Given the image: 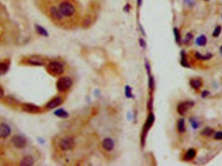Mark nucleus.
Segmentation results:
<instances>
[{
  "label": "nucleus",
  "mask_w": 222,
  "mask_h": 166,
  "mask_svg": "<svg viewBox=\"0 0 222 166\" xmlns=\"http://www.w3.org/2000/svg\"><path fill=\"white\" fill-rule=\"evenodd\" d=\"M22 108L23 111L28 113H38L40 112V108L33 104H23Z\"/></svg>",
  "instance_id": "1a4fd4ad"
},
{
  "label": "nucleus",
  "mask_w": 222,
  "mask_h": 166,
  "mask_svg": "<svg viewBox=\"0 0 222 166\" xmlns=\"http://www.w3.org/2000/svg\"><path fill=\"white\" fill-rule=\"evenodd\" d=\"M173 33H174V35H175L176 42L178 44H181V34H180V32L179 31V29L176 28H174L173 29Z\"/></svg>",
  "instance_id": "b1692460"
},
{
  "label": "nucleus",
  "mask_w": 222,
  "mask_h": 166,
  "mask_svg": "<svg viewBox=\"0 0 222 166\" xmlns=\"http://www.w3.org/2000/svg\"><path fill=\"white\" fill-rule=\"evenodd\" d=\"M207 43V39L205 35H202L196 39V44L199 46H205Z\"/></svg>",
  "instance_id": "dca6fc26"
},
{
  "label": "nucleus",
  "mask_w": 222,
  "mask_h": 166,
  "mask_svg": "<svg viewBox=\"0 0 222 166\" xmlns=\"http://www.w3.org/2000/svg\"><path fill=\"white\" fill-rule=\"evenodd\" d=\"M47 69L51 75L58 76L64 73V68L62 63L57 61H53L47 66Z\"/></svg>",
  "instance_id": "f03ea898"
},
{
  "label": "nucleus",
  "mask_w": 222,
  "mask_h": 166,
  "mask_svg": "<svg viewBox=\"0 0 222 166\" xmlns=\"http://www.w3.org/2000/svg\"><path fill=\"white\" fill-rule=\"evenodd\" d=\"M181 63L182 66L186 68H190V66L188 64V62L187 60V57H186V54L184 51H182L181 53Z\"/></svg>",
  "instance_id": "5701e85b"
},
{
  "label": "nucleus",
  "mask_w": 222,
  "mask_h": 166,
  "mask_svg": "<svg viewBox=\"0 0 222 166\" xmlns=\"http://www.w3.org/2000/svg\"><path fill=\"white\" fill-rule=\"evenodd\" d=\"M35 29L37 30L38 34H40V35L44 36V37H47V36H48L47 31L42 26L39 25H35Z\"/></svg>",
  "instance_id": "aec40b11"
},
{
  "label": "nucleus",
  "mask_w": 222,
  "mask_h": 166,
  "mask_svg": "<svg viewBox=\"0 0 222 166\" xmlns=\"http://www.w3.org/2000/svg\"><path fill=\"white\" fill-rule=\"evenodd\" d=\"M205 1H209V0H205Z\"/></svg>",
  "instance_id": "4c0bfd02"
},
{
  "label": "nucleus",
  "mask_w": 222,
  "mask_h": 166,
  "mask_svg": "<svg viewBox=\"0 0 222 166\" xmlns=\"http://www.w3.org/2000/svg\"><path fill=\"white\" fill-rule=\"evenodd\" d=\"M54 114H55V116L60 117H62V118H66V117L68 116V114L67 112H66L63 109H59L56 110Z\"/></svg>",
  "instance_id": "412c9836"
},
{
  "label": "nucleus",
  "mask_w": 222,
  "mask_h": 166,
  "mask_svg": "<svg viewBox=\"0 0 222 166\" xmlns=\"http://www.w3.org/2000/svg\"><path fill=\"white\" fill-rule=\"evenodd\" d=\"M195 57L197 59H199L201 60H209L210 59H211L212 57V55L211 54L208 53L206 54L205 55H202L201 54H200L199 52H196V54H195Z\"/></svg>",
  "instance_id": "6ab92c4d"
},
{
  "label": "nucleus",
  "mask_w": 222,
  "mask_h": 166,
  "mask_svg": "<svg viewBox=\"0 0 222 166\" xmlns=\"http://www.w3.org/2000/svg\"><path fill=\"white\" fill-rule=\"evenodd\" d=\"M11 134V129L6 124L0 125V138H5L8 137Z\"/></svg>",
  "instance_id": "9b49d317"
},
{
  "label": "nucleus",
  "mask_w": 222,
  "mask_h": 166,
  "mask_svg": "<svg viewBox=\"0 0 222 166\" xmlns=\"http://www.w3.org/2000/svg\"><path fill=\"white\" fill-rule=\"evenodd\" d=\"M139 42H140V46L143 47V48H145L146 46V42L143 40V39L140 38L139 40Z\"/></svg>",
  "instance_id": "7c9ffc66"
},
{
  "label": "nucleus",
  "mask_w": 222,
  "mask_h": 166,
  "mask_svg": "<svg viewBox=\"0 0 222 166\" xmlns=\"http://www.w3.org/2000/svg\"><path fill=\"white\" fill-rule=\"evenodd\" d=\"M192 39H193L192 34H191V33H188V34L186 35V37L184 40V43L187 45L190 44L192 42Z\"/></svg>",
  "instance_id": "a878e982"
},
{
  "label": "nucleus",
  "mask_w": 222,
  "mask_h": 166,
  "mask_svg": "<svg viewBox=\"0 0 222 166\" xmlns=\"http://www.w3.org/2000/svg\"><path fill=\"white\" fill-rule=\"evenodd\" d=\"M50 13L52 14V17L54 19L57 20H61L63 18L62 14L61 13V12L59 11V8H56L55 7H53L51 8L50 9Z\"/></svg>",
  "instance_id": "ddd939ff"
},
{
  "label": "nucleus",
  "mask_w": 222,
  "mask_h": 166,
  "mask_svg": "<svg viewBox=\"0 0 222 166\" xmlns=\"http://www.w3.org/2000/svg\"><path fill=\"white\" fill-rule=\"evenodd\" d=\"M221 27L220 25L217 26L216 28H215L214 32H213V34H212L213 37H219V35H220L221 33Z\"/></svg>",
  "instance_id": "bb28decb"
},
{
  "label": "nucleus",
  "mask_w": 222,
  "mask_h": 166,
  "mask_svg": "<svg viewBox=\"0 0 222 166\" xmlns=\"http://www.w3.org/2000/svg\"><path fill=\"white\" fill-rule=\"evenodd\" d=\"M220 53L221 54V55H222V46H221V47H220Z\"/></svg>",
  "instance_id": "e433bc0d"
},
{
  "label": "nucleus",
  "mask_w": 222,
  "mask_h": 166,
  "mask_svg": "<svg viewBox=\"0 0 222 166\" xmlns=\"http://www.w3.org/2000/svg\"><path fill=\"white\" fill-rule=\"evenodd\" d=\"M214 131L210 127H206L201 132V135L205 136H211L213 134H214Z\"/></svg>",
  "instance_id": "4be33fe9"
},
{
  "label": "nucleus",
  "mask_w": 222,
  "mask_h": 166,
  "mask_svg": "<svg viewBox=\"0 0 222 166\" xmlns=\"http://www.w3.org/2000/svg\"><path fill=\"white\" fill-rule=\"evenodd\" d=\"M58 8L62 16L65 17H70L73 16L76 12V8H75L74 5L69 1H65L61 2L59 4Z\"/></svg>",
  "instance_id": "f257e3e1"
},
{
  "label": "nucleus",
  "mask_w": 222,
  "mask_h": 166,
  "mask_svg": "<svg viewBox=\"0 0 222 166\" xmlns=\"http://www.w3.org/2000/svg\"><path fill=\"white\" fill-rule=\"evenodd\" d=\"M12 143L16 148L23 149L26 146L27 141L25 138L22 136H15L12 138Z\"/></svg>",
  "instance_id": "423d86ee"
},
{
  "label": "nucleus",
  "mask_w": 222,
  "mask_h": 166,
  "mask_svg": "<svg viewBox=\"0 0 222 166\" xmlns=\"http://www.w3.org/2000/svg\"><path fill=\"white\" fill-rule=\"evenodd\" d=\"M190 84L194 89H199L202 86V81L200 79H192L190 81Z\"/></svg>",
  "instance_id": "f3484780"
},
{
  "label": "nucleus",
  "mask_w": 222,
  "mask_h": 166,
  "mask_svg": "<svg viewBox=\"0 0 222 166\" xmlns=\"http://www.w3.org/2000/svg\"><path fill=\"white\" fill-rule=\"evenodd\" d=\"M28 62L34 66H43L45 64V60L42 57H32L29 59Z\"/></svg>",
  "instance_id": "f8f14e48"
},
{
  "label": "nucleus",
  "mask_w": 222,
  "mask_h": 166,
  "mask_svg": "<svg viewBox=\"0 0 222 166\" xmlns=\"http://www.w3.org/2000/svg\"><path fill=\"white\" fill-rule=\"evenodd\" d=\"M74 146L75 143L74 139L70 136L61 139L59 142L60 149L63 151H68V150H71L74 147Z\"/></svg>",
  "instance_id": "20e7f679"
},
{
  "label": "nucleus",
  "mask_w": 222,
  "mask_h": 166,
  "mask_svg": "<svg viewBox=\"0 0 222 166\" xmlns=\"http://www.w3.org/2000/svg\"><path fill=\"white\" fill-rule=\"evenodd\" d=\"M4 90H3V88H1V87L0 86V99H1V98L4 97Z\"/></svg>",
  "instance_id": "72a5a7b5"
},
{
  "label": "nucleus",
  "mask_w": 222,
  "mask_h": 166,
  "mask_svg": "<svg viewBox=\"0 0 222 166\" xmlns=\"http://www.w3.org/2000/svg\"><path fill=\"white\" fill-rule=\"evenodd\" d=\"M125 95L126 97H127L129 98H130L132 97V94H131V88L129 86H126V89H125Z\"/></svg>",
  "instance_id": "cd10ccee"
},
{
  "label": "nucleus",
  "mask_w": 222,
  "mask_h": 166,
  "mask_svg": "<svg viewBox=\"0 0 222 166\" xmlns=\"http://www.w3.org/2000/svg\"><path fill=\"white\" fill-rule=\"evenodd\" d=\"M102 146H103V149L107 150V151H111L115 147V143H114L113 140L110 138H105L104 140L102 143Z\"/></svg>",
  "instance_id": "9d476101"
},
{
  "label": "nucleus",
  "mask_w": 222,
  "mask_h": 166,
  "mask_svg": "<svg viewBox=\"0 0 222 166\" xmlns=\"http://www.w3.org/2000/svg\"><path fill=\"white\" fill-rule=\"evenodd\" d=\"M154 121H155L154 115L153 114H151L149 116L148 118V119H147L146 122L145 123L144 128V131H143V135H142V141H144L147 132H148V131H149V129L151 127V126L153 125V123Z\"/></svg>",
  "instance_id": "0eeeda50"
},
{
  "label": "nucleus",
  "mask_w": 222,
  "mask_h": 166,
  "mask_svg": "<svg viewBox=\"0 0 222 166\" xmlns=\"http://www.w3.org/2000/svg\"><path fill=\"white\" fill-rule=\"evenodd\" d=\"M8 71V66L4 63H0V75H4Z\"/></svg>",
  "instance_id": "393cba45"
},
{
  "label": "nucleus",
  "mask_w": 222,
  "mask_h": 166,
  "mask_svg": "<svg viewBox=\"0 0 222 166\" xmlns=\"http://www.w3.org/2000/svg\"><path fill=\"white\" fill-rule=\"evenodd\" d=\"M73 81L70 77H62L59 78L57 82V88L61 92H65L72 86Z\"/></svg>",
  "instance_id": "7ed1b4c3"
},
{
  "label": "nucleus",
  "mask_w": 222,
  "mask_h": 166,
  "mask_svg": "<svg viewBox=\"0 0 222 166\" xmlns=\"http://www.w3.org/2000/svg\"><path fill=\"white\" fill-rule=\"evenodd\" d=\"M34 164V160L31 156H26L23 158L20 162V165L23 166H31Z\"/></svg>",
  "instance_id": "2eb2a0df"
},
{
  "label": "nucleus",
  "mask_w": 222,
  "mask_h": 166,
  "mask_svg": "<svg viewBox=\"0 0 222 166\" xmlns=\"http://www.w3.org/2000/svg\"><path fill=\"white\" fill-rule=\"evenodd\" d=\"M190 121H191V123H192V127L194 129H197L198 127H199V123H198L197 121H196V120H194L193 119H191Z\"/></svg>",
  "instance_id": "c85d7f7f"
},
{
  "label": "nucleus",
  "mask_w": 222,
  "mask_h": 166,
  "mask_svg": "<svg viewBox=\"0 0 222 166\" xmlns=\"http://www.w3.org/2000/svg\"><path fill=\"white\" fill-rule=\"evenodd\" d=\"M177 129L178 131L181 133H183L186 131L185 123L184 119H180L177 122Z\"/></svg>",
  "instance_id": "a211bd4d"
},
{
  "label": "nucleus",
  "mask_w": 222,
  "mask_h": 166,
  "mask_svg": "<svg viewBox=\"0 0 222 166\" xmlns=\"http://www.w3.org/2000/svg\"><path fill=\"white\" fill-rule=\"evenodd\" d=\"M196 156V150L194 149H190L188 150L187 153L185 154L184 159L185 160L190 161L193 160Z\"/></svg>",
  "instance_id": "4468645a"
},
{
  "label": "nucleus",
  "mask_w": 222,
  "mask_h": 166,
  "mask_svg": "<svg viewBox=\"0 0 222 166\" xmlns=\"http://www.w3.org/2000/svg\"><path fill=\"white\" fill-rule=\"evenodd\" d=\"M91 23V20L90 18H87L85 20V22H84V25H85V27H87Z\"/></svg>",
  "instance_id": "2f4dec72"
},
{
  "label": "nucleus",
  "mask_w": 222,
  "mask_h": 166,
  "mask_svg": "<svg viewBox=\"0 0 222 166\" xmlns=\"http://www.w3.org/2000/svg\"><path fill=\"white\" fill-rule=\"evenodd\" d=\"M137 1V5L139 7H140L141 5H142V0H136Z\"/></svg>",
  "instance_id": "c9c22d12"
},
{
  "label": "nucleus",
  "mask_w": 222,
  "mask_h": 166,
  "mask_svg": "<svg viewBox=\"0 0 222 166\" xmlns=\"http://www.w3.org/2000/svg\"><path fill=\"white\" fill-rule=\"evenodd\" d=\"M130 8H131V6H130V5H129V4H127V5H125V7H124V11H125V12H129V11H130Z\"/></svg>",
  "instance_id": "473e14b6"
},
{
  "label": "nucleus",
  "mask_w": 222,
  "mask_h": 166,
  "mask_svg": "<svg viewBox=\"0 0 222 166\" xmlns=\"http://www.w3.org/2000/svg\"><path fill=\"white\" fill-rule=\"evenodd\" d=\"M214 139L217 140H222V131L218 132L217 133H216V134L214 135Z\"/></svg>",
  "instance_id": "c756f323"
},
{
  "label": "nucleus",
  "mask_w": 222,
  "mask_h": 166,
  "mask_svg": "<svg viewBox=\"0 0 222 166\" xmlns=\"http://www.w3.org/2000/svg\"><path fill=\"white\" fill-rule=\"evenodd\" d=\"M194 102L192 101H185L179 103L177 107V112L180 115L184 116L187 112L193 107Z\"/></svg>",
  "instance_id": "39448f33"
},
{
  "label": "nucleus",
  "mask_w": 222,
  "mask_h": 166,
  "mask_svg": "<svg viewBox=\"0 0 222 166\" xmlns=\"http://www.w3.org/2000/svg\"><path fill=\"white\" fill-rule=\"evenodd\" d=\"M209 92L208 91H206V90H205V91L203 92L201 96H202L203 97H205L206 96H207L209 95Z\"/></svg>",
  "instance_id": "f704fd0d"
},
{
  "label": "nucleus",
  "mask_w": 222,
  "mask_h": 166,
  "mask_svg": "<svg viewBox=\"0 0 222 166\" xmlns=\"http://www.w3.org/2000/svg\"><path fill=\"white\" fill-rule=\"evenodd\" d=\"M62 99L61 97H56L55 98H53L52 100H51L46 105V108L47 109H53V108H55L56 107H57L59 105H61L62 103Z\"/></svg>",
  "instance_id": "6e6552de"
}]
</instances>
